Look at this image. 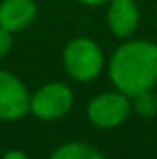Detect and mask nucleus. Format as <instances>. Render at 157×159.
Returning a JSON list of instances; mask_svg holds the SVG:
<instances>
[{
	"label": "nucleus",
	"instance_id": "nucleus-1",
	"mask_svg": "<svg viewBox=\"0 0 157 159\" xmlns=\"http://www.w3.org/2000/svg\"><path fill=\"white\" fill-rule=\"evenodd\" d=\"M109 78L115 89L133 98L157 85V44L152 41H128L109 59Z\"/></svg>",
	"mask_w": 157,
	"mask_h": 159
},
{
	"label": "nucleus",
	"instance_id": "nucleus-2",
	"mask_svg": "<svg viewBox=\"0 0 157 159\" xmlns=\"http://www.w3.org/2000/svg\"><path fill=\"white\" fill-rule=\"evenodd\" d=\"M63 67L76 81H92L104 69V52L96 41L76 37L69 41L63 50Z\"/></svg>",
	"mask_w": 157,
	"mask_h": 159
},
{
	"label": "nucleus",
	"instance_id": "nucleus-3",
	"mask_svg": "<svg viewBox=\"0 0 157 159\" xmlns=\"http://www.w3.org/2000/svg\"><path fill=\"white\" fill-rule=\"evenodd\" d=\"M74 106V93L67 83H46L32 94L30 113L41 120H57Z\"/></svg>",
	"mask_w": 157,
	"mask_h": 159
},
{
	"label": "nucleus",
	"instance_id": "nucleus-4",
	"mask_svg": "<svg viewBox=\"0 0 157 159\" xmlns=\"http://www.w3.org/2000/svg\"><path fill=\"white\" fill-rule=\"evenodd\" d=\"M131 98L120 91H107L94 96L87 106V117L92 126L102 129H113L124 124L131 113Z\"/></svg>",
	"mask_w": 157,
	"mask_h": 159
},
{
	"label": "nucleus",
	"instance_id": "nucleus-5",
	"mask_svg": "<svg viewBox=\"0 0 157 159\" xmlns=\"http://www.w3.org/2000/svg\"><path fill=\"white\" fill-rule=\"evenodd\" d=\"M32 94L7 70H0V120H20L30 113Z\"/></svg>",
	"mask_w": 157,
	"mask_h": 159
},
{
	"label": "nucleus",
	"instance_id": "nucleus-6",
	"mask_svg": "<svg viewBox=\"0 0 157 159\" xmlns=\"http://www.w3.org/2000/svg\"><path fill=\"white\" fill-rule=\"evenodd\" d=\"M139 7L135 0H111L107 7V26L120 39H128L139 26Z\"/></svg>",
	"mask_w": 157,
	"mask_h": 159
},
{
	"label": "nucleus",
	"instance_id": "nucleus-7",
	"mask_svg": "<svg viewBox=\"0 0 157 159\" xmlns=\"http://www.w3.org/2000/svg\"><path fill=\"white\" fill-rule=\"evenodd\" d=\"M37 17V4L34 0H2L0 26L11 34L26 30Z\"/></svg>",
	"mask_w": 157,
	"mask_h": 159
},
{
	"label": "nucleus",
	"instance_id": "nucleus-8",
	"mask_svg": "<svg viewBox=\"0 0 157 159\" xmlns=\"http://www.w3.org/2000/svg\"><path fill=\"white\" fill-rule=\"evenodd\" d=\"M48 159H105V157L98 148H94L87 143L72 141V143H65L59 148H56Z\"/></svg>",
	"mask_w": 157,
	"mask_h": 159
},
{
	"label": "nucleus",
	"instance_id": "nucleus-9",
	"mask_svg": "<svg viewBox=\"0 0 157 159\" xmlns=\"http://www.w3.org/2000/svg\"><path fill=\"white\" fill-rule=\"evenodd\" d=\"M131 100H133L131 109H135V113H137L139 117L152 119V117L157 115V96L152 91H144V93L133 96Z\"/></svg>",
	"mask_w": 157,
	"mask_h": 159
},
{
	"label": "nucleus",
	"instance_id": "nucleus-10",
	"mask_svg": "<svg viewBox=\"0 0 157 159\" xmlns=\"http://www.w3.org/2000/svg\"><path fill=\"white\" fill-rule=\"evenodd\" d=\"M11 46H13V35H11V32L4 30V28L0 26V59L9 54Z\"/></svg>",
	"mask_w": 157,
	"mask_h": 159
},
{
	"label": "nucleus",
	"instance_id": "nucleus-11",
	"mask_svg": "<svg viewBox=\"0 0 157 159\" xmlns=\"http://www.w3.org/2000/svg\"><path fill=\"white\" fill-rule=\"evenodd\" d=\"M2 159H28V156L22 152V150H17V148H13V150H7Z\"/></svg>",
	"mask_w": 157,
	"mask_h": 159
},
{
	"label": "nucleus",
	"instance_id": "nucleus-12",
	"mask_svg": "<svg viewBox=\"0 0 157 159\" xmlns=\"http://www.w3.org/2000/svg\"><path fill=\"white\" fill-rule=\"evenodd\" d=\"M81 2L83 6H91V7H94V6H102V4H109L111 0H78Z\"/></svg>",
	"mask_w": 157,
	"mask_h": 159
}]
</instances>
